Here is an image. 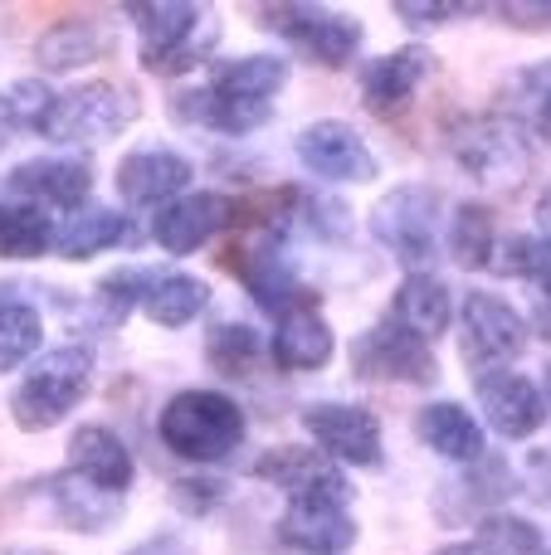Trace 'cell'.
Wrapping results in <instances>:
<instances>
[{"label": "cell", "mask_w": 551, "mask_h": 555, "mask_svg": "<svg viewBox=\"0 0 551 555\" xmlns=\"http://www.w3.org/2000/svg\"><path fill=\"white\" fill-rule=\"evenodd\" d=\"M293 78V59L279 49H249V54H225L205 68V78L171 88L166 113L171 122L191 132H215L244 142L264 132L279 113V93Z\"/></svg>", "instance_id": "1"}, {"label": "cell", "mask_w": 551, "mask_h": 555, "mask_svg": "<svg viewBox=\"0 0 551 555\" xmlns=\"http://www.w3.org/2000/svg\"><path fill=\"white\" fill-rule=\"evenodd\" d=\"M156 439L171 459H181L185 468L210 473L220 463H230L249 439V414L230 390L215 385H185L156 410Z\"/></svg>", "instance_id": "2"}, {"label": "cell", "mask_w": 551, "mask_h": 555, "mask_svg": "<svg viewBox=\"0 0 551 555\" xmlns=\"http://www.w3.org/2000/svg\"><path fill=\"white\" fill-rule=\"evenodd\" d=\"M137 35V68L152 78H185L195 68H210L220 49V15L191 0H146L123 5Z\"/></svg>", "instance_id": "3"}, {"label": "cell", "mask_w": 551, "mask_h": 555, "mask_svg": "<svg viewBox=\"0 0 551 555\" xmlns=\"http://www.w3.org/2000/svg\"><path fill=\"white\" fill-rule=\"evenodd\" d=\"M93 371H98V356L88 341L44 346L20 371L15 390H10V400H5L10 424L20 434H49L59 424H68L78 404L88 400V390H93Z\"/></svg>", "instance_id": "4"}, {"label": "cell", "mask_w": 551, "mask_h": 555, "mask_svg": "<svg viewBox=\"0 0 551 555\" xmlns=\"http://www.w3.org/2000/svg\"><path fill=\"white\" fill-rule=\"evenodd\" d=\"M142 117V93L127 78H78L68 88H54L44 122H39V142L59 146V152H78V146H103L132 132Z\"/></svg>", "instance_id": "5"}, {"label": "cell", "mask_w": 551, "mask_h": 555, "mask_svg": "<svg viewBox=\"0 0 551 555\" xmlns=\"http://www.w3.org/2000/svg\"><path fill=\"white\" fill-rule=\"evenodd\" d=\"M449 162L478 185V191H523L537 166V142L498 107V113H469L445 132Z\"/></svg>", "instance_id": "6"}, {"label": "cell", "mask_w": 551, "mask_h": 555, "mask_svg": "<svg viewBox=\"0 0 551 555\" xmlns=\"http://www.w3.org/2000/svg\"><path fill=\"white\" fill-rule=\"evenodd\" d=\"M445 195L430 181H396L390 191L376 195L367 210V234L400 263L406 273H425L439 254L445 234Z\"/></svg>", "instance_id": "7"}, {"label": "cell", "mask_w": 551, "mask_h": 555, "mask_svg": "<svg viewBox=\"0 0 551 555\" xmlns=\"http://www.w3.org/2000/svg\"><path fill=\"white\" fill-rule=\"evenodd\" d=\"M259 29H269L303 64H318V68H328V74L351 68L361 59V44H367L361 15L337 10V5H308V0L259 5Z\"/></svg>", "instance_id": "8"}, {"label": "cell", "mask_w": 551, "mask_h": 555, "mask_svg": "<svg viewBox=\"0 0 551 555\" xmlns=\"http://www.w3.org/2000/svg\"><path fill=\"white\" fill-rule=\"evenodd\" d=\"M454 326H459V361L474 375L484 371H513L523 361V351L533 346V326L527 312L503 293L488 287H469L464 302L454 307Z\"/></svg>", "instance_id": "9"}, {"label": "cell", "mask_w": 551, "mask_h": 555, "mask_svg": "<svg viewBox=\"0 0 551 555\" xmlns=\"http://www.w3.org/2000/svg\"><path fill=\"white\" fill-rule=\"evenodd\" d=\"M230 273L240 278V287L249 293V302L259 312H269L273 322L298 307H322L318 287H308V278L298 273V259H293V244L279 240L269 230H249V240L230 249Z\"/></svg>", "instance_id": "10"}, {"label": "cell", "mask_w": 551, "mask_h": 555, "mask_svg": "<svg viewBox=\"0 0 551 555\" xmlns=\"http://www.w3.org/2000/svg\"><path fill=\"white\" fill-rule=\"evenodd\" d=\"M303 434L322 459H332L342 473H376L386 463V424L371 404L357 400H308L298 414Z\"/></svg>", "instance_id": "11"}, {"label": "cell", "mask_w": 551, "mask_h": 555, "mask_svg": "<svg viewBox=\"0 0 551 555\" xmlns=\"http://www.w3.org/2000/svg\"><path fill=\"white\" fill-rule=\"evenodd\" d=\"M347 365L357 380L367 385H435L439 380V356L430 341L410 336L390 317L361 326L347 346Z\"/></svg>", "instance_id": "12"}, {"label": "cell", "mask_w": 551, "mask_h": 555, "mask_svg": "<svg viewBox=\"0 0 551 555\" xmlns=\"http://www.w3.org/2000/svg\"><path fill=\"white\" fill-rule=\"evenodd\" d=\"M293 162L322 185H367L381 176V156L347 117H312L293 137Z\"/></svg>", "instance_id": "13"}, {"label": "cell", "mask_w": 551, "mask_h": 555, "mask_svg": "<svg viewBox=\"0 0 551 555\" xmlns=\"http://www.w3.org/2000/svg\"><path fill=\"white\" fill-rule=\"evenodd\" d=\"M195 185V162L171 142H137L117 156L113 166V191L127 215L137 210H162V205L181 201Z\"/></svg>", "instance_id": "14"}, {"label": "cell", "mask_w": 551, "mask_h": 555, "mask_svg": "<svg viewBox=\"0 0 551 555\" xmlns=\"http://www.w3.org/2000/svg\"><path fill=\"white\" fill-rule=\"evenodd\" d=\"M240 230V195L230 191H185L181 201L162 205L146 224V240L166 254V259H191L220 234Z\"/></svg>", "instance_id": "15"}, {"label": "cell", "mask_w": 551, "mask_h": 555, "mask_svg": "<svg viewBox=\"0 0 551 555\" xmlns=\"http://www.w3.org/2000/svg\"><path fill=\"white\" fill-rule=\"evenodd\" d=\"M5 201L39 205L49 215H74L93 201V162L84 152H39L5 171Z\"/></svg>", "instance_id": "16"}, {"label": "cell", "mask_w": 551, "mask_h": 555, "mask_svg": "<svg viewBox=\"0 0 551 555\" xmlns=\"http://www.w3.org/2000/svg\"><path fill=\"white\" fill-rule=\"evenodd\" d=\"M439 54L420 39H406V44L386 49V54H371L357 64V88H361V107L376 117H400L415 107L420 88L435 78Z\"/></svg>", "instance_id": "17"}, {"label": "cell", "mask_w": 551, "mask_h": 555, "mask_svg": "<svg viewBox=\"0 0 551 555\" xmlns=\"http://www.w3.org/2000/svg\"><path fill=\"white\" fill-rule=\"evenodd\" d=\"M474 404H478V424H484L488 434H498V439H508V443L537 439L551 420L542 385L523 371L474 375Z\"/></svg>", "instance_id": "18"}, {"label": "cell", "mask_w": 551, "mask_h": 555, "mask_svg": "<svg viewBox=\"0 0 551 555\" xmlns=\"http://www.w3.org/2000/svg\"><path fill=\"white\" fill-rule=\"evenodd\" d=\"M249 478L273 488L283 502L303 498H357L351 492V473H342L332 459H322L312 443H273L249 463Z\"/></svg>", "instance_id": "19"}, {"label": "cell", "mask_w": 551, "mask_h": 555, "mask_svg": "<svg viewBox=\"0 0 551 555\" xmlns=\"http://www.w3.org/2000/svg\"><path fill=\"white\" fill-rule=\"evenodd\" d=\"M273 537L293 555H351V546L361 541V527L347 498H303L283 502Z\"/></svg>", "instance_id": "20"}, {"label": "cell", "mask_w": 551, "mask_h": 555, "mask_svg": "<svg viewBox=\"0 0 551 555\" xmlns=\"http://www.w3.org/2000/svg\"><path fill=\"white\" fill-rule=\"evenodd\" d=\"M517 488H523V482H517L513 463L488 453V459L459 468V478L439 482L435 512H439V521H449V527H464V521L474 527V521H484L488 512H503Z\"/></svg>", "instance_id": "21"}, {"label": "cell", "mask_w": 551, "mask_h": 555, "mask_svg": "<svg viewBox=\"0 0 551 555\" xmlns=\"http://www.w3.org/2000/svg\"><path fill=\"white\" fill-rule=\"evenodd\" d=\"M64 468L74 478L93 482L98 492L113 498H132L137 488V453L127 449V439L107 424H78L64 443Z\"/></svg>", "instance_id": "22"}, {"label": "cell", "mask_w": 551, "mask_h": 555, "mask_svg": "<svg viewBox=\"0 0 551 555\" xmlns=\"http://www.w3.org/2000/svg\"><path fill=\"white\" fill-rule=\"evenodd\" d=\"M142 240L137 220L123 210V205H78L74 215L59 220V234H54V259L64 263H93L98 254H117V249H132Z\"/></svg>", "instance_id": "23"}, {"label": "cell", "mask_w": 551, "mask_h": 555, "mask_svg": "<svg viewBox=\"0 0 551 555\" xmlns=\"http://www.w3.org/2000/svg\"><path fill=\"white\" fill-rule=\"evenodd\" d=\"M337 356V326L328 322L322 307H298L279 317L269 332V365L279 375H318Z\"/></svg>", "instance_id": "24"}, {"label": "cell", "mask_w": 551, "mask_h": 555, "mask_svg": "<svg viewBox=\"0 0 551 555\" xmlns=\"http://www.w3.org/2000/svg\"><path fill=\"white\" fill-rule=\"evenodd\" d=\"M415 439L420 449H430L435 459L469 468V463L488 459V429L478 424V414L459 400H425L415 410Z\"/></svg>", "instance_id": "25"}, {"label": "cell", "mask_w": 551, "mask_h": 555, "mask_svg": "<svg viewBox=\"0 0 551 555\" xmlns=\"http://www.w3.org/2000/svg\"><path fill=\"white\" fill-rule=\"evenodd\" d=\"M117 35L113 25H103L98 15H64L49 29H39L35 39V64L39 74H78V68H93L113 54Z\"/></svg>", "instance_id": "26"}, {"label": "cell", "mask_w": 551, "mask_h": 555, "mask_svg": "<svg viewBox=\"0 0 551 555\" xmlns=\"http://www.w3.org/2000/svg\"><path fill=\"white\" fill-rule=\"evenodd\" d=\"M386 317L396 326H406L410 336L435 346L439 336L454 332V293H449V283L435 269L400 273L396 293H390V302H386Z\"/></svg>", "instance_id": "27"}, {"label": "cell", "mask_w": 551, "mask_h": 555, "mask_svg": "<svg viewBox=\"0 0 551 555\" xmlns=\"http://www.w3.org/2000/svg\"><path fill=\"white\" fill-rule=\"evenodd\" d=\"M44 502H49V517H54L64 531H74V537H103V531H113L127 512V498L98 492L93 482L74 478L68 468H59L44 478Z\"/></svg>", "instance_id": "28"}, {"label": "cell", "mask_w": 551, "mask_h": 555, "mask_svg": "<svg viewBox=\"0 0 551 555\" xmlns=\"http://www.w3.org/2000/svg\"><path fill=\"white\" fill-rule=\"evenodd\" d=\"M210 302H215V287L205 283L201 273L156 269L152 283H146L142 307H137V312H142L152 326H162V332H181V326H191L195 317L210 312Z\"/></svg>", "instance_id": "29"}, {"label": "cell", "mask_w": 551, "mask_h": 555, "mask_svg": "<svg viewBox=\"0 0 551 555\" xmlns=\"http://www.w3.org/2000/svg\"><path fill=\"white\" fill-rule=\"evenodd\" d=\"M201 356L220 380H249V375H259V365H269V332H259L244 317H220L205 332Z\"/></svg>", "instance_id": "30"}, {"label": "cell", "mask_w": 551, "mask_h": 555, "mask_svg": "<svg viewBox=\"0 0 551 555\" xmlns=\"http://www.w3.org/2000/svg\"><path fill=\"white\" fill-rule=\"evenodd\" d=\"M439 240H445L449 259L464 273H488L503 230H498V215L488 201H459L454 210L445 215V234H439Z\"/></svg>", "instance_id": "31"}, {"label": "cell", "mask_w": 551, "mask_h": 555, "mask_svg": "<svg viewBox=\"0 0 551 555\" xmlns=\"http://www.w3.org/2000/svg\"><path fill=\"white\" fill-rule=\"evenodd\" d=\"M44 351V312L25 287L0 283V375L25 371Z\"/></svg>", "instance_id": "32"}, {"label": "cell", "mask_w": 551, "mask_h": 555, "mask_svg": "<svg viewBox=\"0 0 551 555\" xmlns=\"http://www.w3.org/2000/svg\"><path fill=\"white\" fill-rule=\"evenodd\" d=\"M59 215L25 201H0V263H35L54 254Z\"/></svg>", "instance_id": "33"}, {"label": "cell", "mask_w": 551, "mask_h": 555, "mask_svg": "<svg viewBox=\"0 0 551 555\" xmlns=\"http://www.w3.org/2000/svg\"><path fill=\"white\" fill-rule=\"evenodd\" d=\"M508 117L533 137L537 146H551V59H537V64L517 68L508 78Z\"/></svg>", "instance_id": "34"}, {"label": "cell", "mask_w": 551, "mask_h": 555, "mask_svg": "<svg viewBox=\"0 0 551 555\" xmlns=\"http://www.w3.org/2000/svg\"><path fill=\"white\" fill-rule=\"evenodd\" d=\"M152 273H156V263H117V269H107L93 283V293H88V317L98 326H123L142 307Z\"/></svg>", "instance_id": "35"}, {"label": "cell", "mask_w": 551, "mask_h": 555, "mask_svg": "<svg viewBox=\"0 0 551 555\" xmlns=\"http://www.w3.org/2000/svg\"><path fill=\"white\" fill-rule=\"evenodd\" d=\"M49 103H54V88L39 74L10 78L0 88V146L15 142V137H39V122H44Z\"/></svg>", "instance_id": "36"}, {"label": "cell", "mask_w": 551, "mask_h": 555, "mask_svg": "<svg viewBox=\"0 0 551 555\" xmlns=\"http://www.w3.org/2000/svg\"><path fill=\"white\" fill-rule=\"evenodd\" d=\"M225 498H230V482L215 478V473H195V468L166 488V502H171L176 517H185V521L215 517V512L225 507Z\"/></svg>", "instance_id": "37"}, {"label": "cell", "mask_w": 551, "mask_h": 555, "mask_svg": "<svg viewBox=\"0 0 551 555\" xmlns=\"http://www.w3.org/2000/svg\"><path fill=\"white\" fill-rule=\"evenodd\" d=\"M488 5H430V0H396L390 5V15L400 20L406 29H445V25H459V20H474V15H484Z\"/></svg>", "instance_id": "38"}, {"label": "cell", "mask_w": 551, "mask_h": 555, "mask_svg": "<svg viewBox=\"0 0 551 555\" xmlns=\"http://www.w3.org/2000/svg\"><path fill=\"white\" fill-rule=\"evenodd\" d=\"M494 15H503V25L513 29H551V0H513V5H488Z\"/></svg>", "instance_id": "39"}, {"label": "cell", "mask_w": 551, "mask_h": 555, "mask_svg": "<svg viewBox=\"0 0 551 555\" xmlns=\"http://www.w3.org/2000/svg\"><path fill=\"white\" fill-rule=\"evenodd\" d=\"M435 555H508V551H498L494 541H484V537H464V541H449V546H439Z\"/></svg>", "instance_id": "40"}, {"label": "cell", "mask_w": 551, "mask_h": 555, "mask_svg": "<svg viewBox=\"0 0 551 555\" xmlns=\"http://www.w3.org/2000/svg\"><path fill=\"white\" fill-rule=\"evenodd\" d=\"M127 555H185V546H181V537H152V541H142V546H132Z\"/></svg>", "instance_id": "41"}, {"label": "cell", "mask_w": 551, "mask_h": 555, "mask_svg": "<svg viewBox=\"0 0 551 555\" xmlns=\"http://www.w3.org/2000/svg\"><path fill=\"white\" fill-rule=\"evenodd\" d=\"M533 220H537V234L551 240V181L537 191V205H533Z\"/></svg>", "instance_id": "42"}, {"label": "cell", "mask_w": 551, "mask_h": 555, "mask_svg": "<svg viewBox=\"0 0 551 555\" xmlns=\"http://www.w3.org/2000/svg\"><path fill=\"white\" fill-rule=\"evenodd\" d=\"M0 555H59L54 546H39V541H20V546H5Z\"/></svg>", "instance_id": "43"}, {"label": "cell", "mask_w": 551, "mask_h": 555, "mask_svg": "<svg viewBox=\"0 0 551 555\" xmlns=\"http://www.w3.org/2000/svg\"><path fill=\"white\" fill-rule=\"evenodd\" d=\"M542 395H547V410H551V365H547V380H542Z\"/></svg>", "instance_id": "44"}, {"label": "cell", "mask_w": 551, "mask_h": 555, "mask_svg": "<svg viewBox=\"0 0 551 555\" xmlns=\"http://www.w3.org/2000/svg\"><path fill=\"white\" fill-rule=\"evenodd\" d=\"M547 555H551V551H547Z\"/></svg>", "instance_id": "45"}]
</instances>
